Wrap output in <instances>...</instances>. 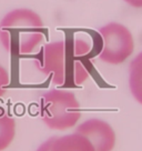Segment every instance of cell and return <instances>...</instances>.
<instances>
[{
    "label": "cell",
    "instance_id": "7a4b0ae2",
    "mask_svg": "<svg viewBox=\"0 0 142 151\" xmlns=\"http://www.w3.org/2000/svg\"><path fill=\"white\" fill-rule=\"evenodd\" d=\"M44 24L34 11L14 9L0 22V42L14 56L32 53L44 39Z\"/></svg>",
    "mask_w": 142,
    "mask_h": 151
},
{
    "label": "cell",
    "instance_id": "9c48e42d",
    "mask_svg": "<svg viewBox=\"0 0 142 151\" xmlns=\"http://www.w3.org/2000/svg\"><path fill=\"white\" fill-rule=\"evenodd\" d=\"M10 83V77L8 71L0 65V97H2L6 93L7 87Z\"/></svg>",
    "mask_w": 142,
    "mask_h": 151
},
{
    "label": "cell",
    "instance_id": "ba28073f",
    "mask_svg": "<svg viewBox=\"0 0 142 151\" xmlns=\"http://www.w3.org/2000/svg\"><path fill=\"white\" fill-rule=\"evenodd\" d=\"M16 136L14 119L0 107V151L6 150L14 141Z\"/></svg>",
    "mask_w": 142,
    "mask_h": 151
},
{
    "label": "cell",
    "instance_id": "8fae6325",
    "mask_svg": "<svg viewBox=\"0 0 142 151\" xmlns=\"http://www.w3.org/2000/svg\"><path fill=\"white\" fill-rule=\"evenodd\" d=\"M124 1L134 8H142V0H124Z\"/></svg>",
    "mask_w": 142,
    "mask_h": 151
},
{
    "label": "cell",
    "instance_id": "277c9868",
    "mask_svg": "<svg viewBox=\"0 0 142 151\" xmlns=\"http://www.w3.org/2000/svg\"><path fill=\"white\" fill-rule=\"evenodd\" d=\"M101 49L99 58L109 65H120L132 55L134 49L132 33L126 26L110 22L99 29Z\"/></svg>",
    "mask_w": 142,
    "mask_h": 151
},
{
    "label": "cell",
    "instance_id": "3957f363",
    "mask_svg": "<svg viewBox=\"0 0 142 151\" xmlns=\"http://www.w3.org/2000/svg\"><path fill=\"white\" fill-rule=\"evenodd\" d=\"M40 117L48 128L67 130L75 127L80 120V104L71 91L50 90L41 97Z\"/></svg>",
    "mask_w": 142,
    "mask_h": 151
},
{
    "label": "cell",
    "instance_id": "30bf717a",
    "mask_svg": "<svg viewBox=\"0 0 142 151\" xmlns=\"http://www.w3.org/2000/svg\"><path fill=\"white\" fill-rule=\"evenodd\" d=\"M50 143H51V138H49L48 140L42 142V143L39 146L38 149H37V151H49V149H50Z\"/></svg>",
    "mask_w": 142,
    "mask_h": 151
},
{
    "label": "cell",
    "instance_id": "6da1fadb",
    "mask_svg": "<svg viewBox=\"0 0 142 151\" xmlns=\"http://www.w3.org/2000/svg\"><path fill=\"white\" fill-rule=\"evenodd\" d=\"M90 43L83 39L53 41L41 48L34 65L53 85L78 87L90 76Z\"/></svg>",
    "mask_w": 142,
    "mask_h": 151
},
{
    "label": "cell",
    "instance_id": "52a82bcc",
    "mask_svg": "<svg viewBox=\"0 0 142 151\" xmlns=\"http://www.w3.org/2000/svg\"><path fill=\"white\" fill-rule=\"evenodd\" d=\"M129 72V86L131 93L134 99L142 104V52L131 61Z\"/></svg>",
    "mask_w": 142,
    "mask_h": 151
},
{
    "label": "cell",
    "instance_id": "5b68a950",
    "mask_svg": "<svg viewBox=\"0 0 142 151\" xmlns=\"http://www.w3.org/2000/svg\"><path fill=\"white\" fill-rule=\"evenodd\" d=\"M76 132L85 137L95 151H112L115 145V133L108 122L101 119L85 120L77 128Z\"/></svg>",
    "mask_w": 142,
    "mask_h": 151
},
{
    "label": "cell",
    "instance_id": "8992f818",
    "mask_svg": "<svg viewBox=\"0 0 142 151\" xmlns=\"http://www.w3.org/2000/svg\"><path fill=\"white\" fill-rule=\"evenodd\" d=\"M49 151H95L90 141L78 132L52 137Z\"/></svg>",
    "mask_w": 142,
    "mask_h": 151
}]
</instances>
